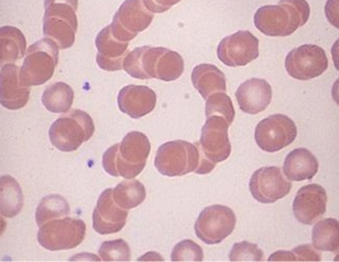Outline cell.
<instances>
[{"mask_svg": "<svg viewBox=\"0 0 339 262\" xmlns=\"http://www.w3.org/2000/svg\"><path fill=\"white\" fill-rule=\"evenodd\" d=\"M27 42L22 32L17 28L5 26L0 28L1 64L13 63L22 58Z\"/></svg>", "mask_w": 339, "mask_h": 262, "instance_id": "obj_24", "label": "cell"}, {"mask_svg": "<svg viewBox=\"0 0 339 262\" xmlns=\"http://www.w3.org/2000/svg\"><path fill=\"white\" fill-rule=\"evenodd\" d=\"M115 203L124 209H130L141 204L146 193L143 184L137 180L123 181L112 189Z\"/></svg>", "mask_w": 339, "mask_h": 262, "instance_id": "obj_28", "label": "cell"}, {"mask_svg": "<svg viewBox=\"0 0 339 262\" xmlns=\"http://www.w3.org/2000/svg\"><path fill=\"white\" fill-rule=\"evenodd\" d=\"M44 35L54 41L60 49L71 47L78 27V0H44Z\"/></svg>", "mask_w": 339, "mask_h": 262, "instance_id": "obj_4", "label": "cell"}, {"mask_svg": "<svg viewBox=\"0 0 339 262\" xmlns=\"http://www.w3.org/2000/svg\"><path fill=\"white\" fill-rule=\"evenodd\" d=\"M268 261H296L295 257L291 251L278 250L272 253Z\"/></svg>", "mask_w": 339, "mask_h": 262, "instance_id": "obj_37", "label": "cell"}, {"mask_svg": "<svg viewBox=\"0 0 339 262\" xmlns=\"http://www.w3.org/2000/svg\"><path fill=\"white\" fill-rule=\"evenodd\" d=\"M59 48L52 39L45 37L27 49L19 77L22 85H39L53 76L58 62Z\"/></svg>", "mask_w": 339, "mask_h": 262, "instance_id": "obj_5", "label": "cell"}, {"mask_svg": "<svg viewBox=\"0 0 339 262\" xmlns=\"http://www.w3.org/2000/svg\"><path fill=\"white\" fill-rule=\"evenodd\" d=\"M95 44L98 50L96 61L100 68L107 71L123 68V60L127 54L128 42L116 39L111 32L110 25L98 34Z\"/></svg>", "mask_w": 339, "mask_h": 262, "instance_id": "obj_21", "label": "cell"}, {"mask_svg": "<svg viewBox=\"0 0 339 262\" xmlns=\"http://www.w3.org/2000/svg\"><path fill=\"white\" fill-rule=\"evenodd\" d=\"M150 149L149 140L145 135L137 131L130 132L121 143L105 151L102 158L103 168L112 176L132 179L144 168Z\"/></svg>", "mask_w": 339, "mask_h": 262, "instance_id": "obj_2", "label": "cell"}, {"mask_svg": "<svg viewBox=\"0 0 339 262\" xmlns=\"http://www.w3.org/2000/svg\"><path fill=\"white\" fill-rule=\"evenodd\" d=\"M74 98V91L69 85L57 82L45 89L42 96V102L52 113H66L71 108Z\"/></svg>", "mask_w": 339, "mask_h": 262, "instance_id": "obj_27", "label": "cell"}, {"mask_svg": "<svg viewBox=\"0 0 339 262\" xmlns=\"http://www.w3.org/2000/svg\"><path fill=\"white\" fill-rule=\"evenodd\" d=\"M235 95L242 112L256 114L264 111L269 104L272 90L265 79L252 78L242 83Z\"/></svg>", "mask_w": 339, "mask_h": 262, "instance_id": "obj_19", "label": "cell"}, {"mask_svg": "<svg viewBox=\"0 0 339 262\" xmlns=\"http://www.w3.org/2000/svg\"><path fill=\"white\" fill-rule=\"evenodd\" d=\"M123 68L132 77L156 78L165 81L179 78L184 70V62L177 52L159 47L135 48L125 57Z\"/></svg>", "mask_w": 339, "mask_h": 262, "instance_id": "obj_1", "label": "cell"}, {"mask_svg": "<svg viewBox=\"0 0 339 262\" xmlns=\"http://www.w3.org/2000/svg\"><path fill=\"white\" fill-rule=\"evenodd\" d=\"M99 254L103 261H130L131 258L129 246L123 239L104 242Z\"/></svg>", "mask_w": 339, "mask_h": 262, "instance_id": "obj_31", "label": "cell"}, {"mask_svg": "<svg viewBox=\"0 0 339 262\" xmlns=\"http://www.w3.org/2000/svg\"><path fill=\"white\" fill-rule=\"evenodd\" d=\"M325 12L328 21L338 28V0H328L325 7Z\"/></svg>", "mask_w": 339, "mask_h": 262, "instance_id": "obj_36", "label": "cell"}, {"mask_svg": "<svg viewBox=\"0 0 339 262\" xmlns=\"http://www.w3.org/2000/svg\"><path fill=\"white\" fill-rule=\"evenodd\" d=\"M313 247L322 251L335 252L339 246V225L335 219L327 218L317 223L312 230Z\"/></svg>", "mask_w": 339, "mask_h": 262, "instance_id": "obj_26", "label": "cell"}, {"mask_svg": "<svg viewBox=\"0 0 339 262\" xmlns=\"http://www.w3.org/2000/svg\"><path fill=\"white\" fill-rule=\"evenodd\" d=\"M204 258L202 248L191 239H184L177 243L173 248L171 259L174 261H198Z\"/></svg>", "mask_w": 339, "mask_h": 262, "instance_id": "obj_32", "label": "cell"}, {"mask_svg": "<svg viewBox=\"0 0 339 262\" xmlns=\"http://www.w3.org/2000/svg\"><path fill=\"white\" fill-rule=\"evenodd\" d=\"M328 66L324 50L312 44H304L291 50L285 60L288 74L300 80H308L318 77Z\"/></svg>", "mask_w": 339, "mask_h": 262, "instance_id": "obj_12", "label": "cell"}, {"mask_svg": "<svg viewBox=\"0 0 339 262\" xmlns=\"http://www.w3.org/2000/svg\"><path fill=\"white\" fill-rule=\"evenodd\" d=\"M181 0H143L145 7L153 13H163Z\"/></svg>", "mask_w": 339, "mask_h": 262, "instance_id": "obj_35", "label": "cell"}, {"mask_svg": "<svg viewBox=\"0 0 339 262\" xmlns=\"http://www.w3.org/2000/svg\"><path fill=\"white\" fill-rule=\"evenodd\" d=\"M297 136V127L286 115H269L257 125L254 137L258 146L263 150L274 152L289 145Z\"/></svg>", "mask_w": 339, "mask_h": 262, "instance_id": "obj_10", "label": "cell"}, {"mask_svg": "<svg viewBox=\"0 0 339 262\" xmlns=\"http://www.w3.org/2000/svg\"><path fill=\"white\" fill-rule=\"evenodd\" d=\"M207 118L213 115H219L227 120L231 125L235 117V110L230 97L224 92H216L207 99L205 105Z\"/></svg>", "mask_w": 339, "mask_h": 262, "instance_id": "obj_30", "label": "cell"}, {"mask_svg": "<svg viewBox=\"0 0 339 262\" xmlns=\"http://www.w3.org/2000/svg\"><path fill=\"white\" fill-rule=\"evenodd\" d=\"M306 0H280L277 5L258 9L254 16L256 28L269 36H286L304 26L309 17Z\"/></svg>", "mask_w": 339, "mask_h": 262, "instance_id": "obj_3", "label": "cell"}, {"mask_svg": "<svg viewBox=\"0 0 339 262\" xmlns=\"http://www.w3.org/2000/svg\"><path fill=\"white\" fill-rule=\"evenodd\" d=\"M153 15L143 0H126L115 13L110 24L111 32L118 40L128 42L151 24Z\"/></svg>", "mask_w": 339, "mask_h": 262, "instance_id": "obj_11", "label": "cell"}, {"mask_svg": "<svg viewBox=\"0 0 339 262\" xmlns=\"http://www.w3.org/2000/svg\"><path fill=\"white\" fill-rule=\"evenodd\" d=\"M200 160L198 145L178 140L167 142L158 148L154 166L162 174L182 176L195 171Z\"/></svg>", "mask_w": 339, "mask_h": 262, "instance_id": "obj_7", "label": "cell"}, {"mask_svg": "<svg viewBox=\"0 0 339 262\" xmlns=\"http://www.w3.org/2000/svg\"><path fill=\"white\" fill-rule=\"evenodd\" d=\"M91 116L85 112L73 110L61 116L51 125L49 132L52 144L62 151L76 150L95 132Z\"/></svg>", "mask_w": 339, "mask_h": 262, "instance_id": "obj_6", "label": "cell"}, {"mask_svg": "<svg viewBox=\"0 0 339 262\" xmlns=\"http://www.w3.org/2000/svg\"><path fill=\"white\" fill-rule=\"evenodd\" d=\"M24 198L16 180L9 175L1 177V213L5 217H13L22 209Z\"/></svg>", "mask_w": 339, "mask_h": 262, "instance_id": "obj_25", "label": "cell"}, {"mask_svg": "<svg viewBox=\"0 0 339 262\" xmlns=\"http://www.w3.org/2000/svg\"><path fill=\"white\" fill-rule=\"evenodd\" d=\"M327 195L318 184H310L300 188L294 199L292 210L297 220L305 225H312L325 213Z\"/></svg>", "mask_w": 339, "mask_h": 262, "instance_id": "obj_16", "label": "cell"}, {"mask_svg": "<svg viewBox=\"0 0 339 262\" xmlns=\"http://www.w3.org/2000/svg\"><path fill=\"white\" fill-rule=\"evenodd\" d=\"M259 39L249 31L239 30L220 41L217 55L227 66H244L259 56Z\"/></svg>", "mask_w": 339, "mask_h": 262, "instance_id": "obj_14", "label": "cell"}, {"mask_svg": "<svg viewBox=\"0 0 339 262\" xmlns=\"http://www.w3.org/2000/svg\"><path fill=\"white\" fill-rule=\"evenodd\" d=\"M236 223L234 212L230 207L215 204L205 207L194 224L197 237L207 245L217 244L230 235Z\"/></svg>", "mask_w": 339, "mask_h": 262, "instance_id": "obj_9", "label": "cell"}, {"mask_svg": "<svg viewBox=\"0 0 339 262\" xmlns=\"http://www.w3.org/2000/svg\"><path fill=\"white\" fill-rule=\"evenodd\" d=\"M70 207L66 200L62 196L52 194L42 198L35 214L36 223L41 227L47 222L69 215Z\"/></svg>", "mask_w": 339, "mask_h": 262, "instance_id": "obj_29", "label": "cell"}, {"mask_svg": "<svg viewBox=\"0 0 339 262\" xmlns=\"http://www.w3.org/2000/svg\"><path fill=\"white\" fill-rule=\"evenodd\" d=\"M156 103V94L145 85L125 86L120 91L118 96L120 111L134 119L150 113L154 110Z\"/></svg>", "mask_w": 339, "mask_h": 262, "instance_id": "obj_18", "label": "cell"}, {"mask_svg": "<svg viewBox=\"0 0 339 262\" xmlns=\"http://www.w3.org/2000/svg\"><path fill=\"white\" fill-rule=\"evenodd\" d=\"M319 162L315 156L305 148H295L285 157L283 172L292 181L311 179L317 173Z\"/></svg>", "mask_w": 339, "mask_h": 262, "instance_id": "obj_22", "label": "cell"}, {"mask_svg": "<svg viewBox=\"0 0 339 262\" xmlns=\"http://www.w3.org/2000/svg\"><path fill=\"white\" fill-rule=\"evenodd\" d=\"M19 68L13 63H7L2 68L0 75V101L5 108L16 110L27 103L30 92L29 86L21 85Z\"/></svg>", "mask_w": 339, "mask_h": 262, "instance_id": "obj_20", "label": "cell"}, {"mask_svg": "<svg viewBox=\"0 0 339 262\" xmlns=\"http://www.w3.org/2000/svg\"><path fill=\"white\" fill-rule=\"evenodd\" d=\"M112 193L111 188L102 192L93 213V227L100 234L117 233L126 223L128 212L115 203Z\"/></svg>", "mask_w": 339, "mask_h": 262, "instance_id": "obj_17", "label": "cell"}, {"mask_svg": "<svg viewBox=\"0 0 339 262\" xmlns=\"http://www.w3.org/2000/svg\"><path fill=\"white\" fill-rule=\"evenodd\" d=\"M85 232L86 225L82 220L65 217L42 225L38 232L37 239L48 250H68L82 242Z\"/></svg>", "mask_w": 339, "mask_h": 262, "instance_id": "obj_8", "label": "cell"}, {"mask_svg": "<svg viewBox=\"0 0 339 262\" xmlns=\"http://www.w3.org/2000/svg\"><path fill=\"white\" fill-rule=\"evenodd\" d=\"M229 258L232 261H263L264 253L257 244L244 241L233 245Z\"/></svg>", "mask_w": 339, "mask_h": 262, "instance_id": "obj_33", "label": "cell"}, {"mask_svg": "<svg viewBox=\"0 0 339 262\" xmlns=\"http://www.w3.org/2000/svg\"><path fill=\"white\" fill-rule=\"evenodd\" d=\"M291 188V182L286 179L277 166L262 167L252 175L249 189L258 202L273 203L285 196Z\"/></svg>", "mask_w": 339, "mask_h": 262, "instance_id": "obj_15", "label": "cell"}, {"mask_svg": "<svg viewBox=\"0 0 339 262\" xmlns=\"http://www.w3.org/2000/svg\"><path fill=\"white\" fill-rule=\"evenodd\" d=\"M207 118L201 129L199 150L202 158L216 165L227 159L231 154L229 125L221 116L213 115Z\"/></svg>", "mask_w": 339, "mask_h": 262, "instance_id": "obj_13", "label": "cell"}, {"mask_svg": "<svg viewBox=\"0 0 339 262\" xmlns=\"http://www.w3.org/2000/svg\"><path fill=\"white\" fill-rule=\"evenodd\" d=\"M296 261H321L320 254L313 248L311 244H306L299 245L291 251Z\"/></svg>", "mask_w": 339, "mask_h": 262, "instance_id": "obj_34", "label": "cell"}, {"mask_svg": "<svg viewBox=\"0 0 339 262\" xmlns=\"http://www.w3.org/2000/svg\"><path fill=\"white\" fill-rule=\"evenodd\" d=\"M191 80L205 99L214 93L227 90L224 74L213 64L202 63L195 66L191 73Z\"/></svg>", "mask_w": 339, "mask_h": 262, "instance_id": "obj_23", "label": "cell"}]
</instances>
